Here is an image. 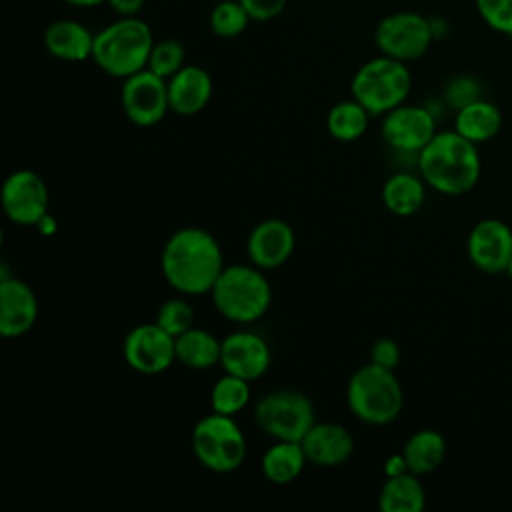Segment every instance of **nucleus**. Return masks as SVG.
<instances>
[{"label": "nucleus", "instance_id": "f257e3e1", "mask_svg": "<svg viewBox=\"0 0 512 512\" xmlns=\"http://www.w3.org/2000/svg\"><path fill=\"white\" fill-rule=\"evenodd\" d=\"M164 280L184 296L210 294L224 270V256L218 240L204 228L186 226L176 230L160 254Z\"/></svg>", "mask_w": 512, "mask_h": 512}, {"label": "nucleus", "instance_id": "f03ea898", "mask_svg": "<svg viewBox=\"0 0 512 512\" xmlns=\"http://www.w3.org/2000/svg\"><path fill=\"white\" fill-rule=\"evenodd\" d=\"M416 166L424 182L446 196L470 192L482 170L476 144L456 130L436 132L418 152Z\"/></svg>", "mask_w": 512, "mask_h": 512}, {"label": "nucleus", "instance_id": "7ed1b4c3", "mask_svg": "<svg viewBox=\"0 0 512 512\" xmlns=\"http://www.w3.org/2000/svg\"><path fill=\"white\" fill-rule=\"evenodd\" d=\"M154 36L138 16H120L94 36L92 60L114 78H128L146 68Z\"/></svg>", "mask_w": 512, "mask_h": 512}, {"label": "nucleus", "instance_id": "20e7f679", "mask_svg": "<svg viewBox=\"0 0 512 512\" xmlns=\"http://www.w3.org/2000/svg\"><path fill=\"white\" fill-rule=\"evenodd\" d=\"M220 316L236 324L260 320L272 304V288L262 268L250 264L224 266L210 290Z\"/></svg>", "mask_w": 512, "mask_h": 512}, {"label": "nucleus", "instance_id": "39448f33", "mask_svg": "<svg viewBox=\"0 0 512 512\" xmlns=\"http://www.w3.org/2000/svg\"><path fill=\"white\" fill-rule=\"evenodd\" d=\"M346 404L360 422L386 426L402 412V384L394 370L368 362L350 376L346 386Z\"/></svg>", "mask_w": 512, "mask_h": 512}, {"label": "nucleus", "instance_id": "423d86ee", "mask_svg": "<svg viewBox=\"0 0 512 512\" xmlns=\"http://www.w3.org/2000/svg\"><path fill=\"white\" fill-rule=\"evenodd\" d=\"M410 88L412 76L406 62L384 54L364 62L350 84L352 98L358 100L370 116H384L404 104Z\"/></svg>", "mask_w": 512, "mask_h": 512}, {"label": "nucleus", "instance_id": "0eeeda50", "mask_svg": "<svg viewBox=\"0 0 512 512\" xmlns=\"http://www.w3.org/2000/svg\"><path fill=\"white\" fill-rule=\"evenodd\" d=\"M192 452L210 472L230 474L244 464L246 436L234 416L210 412L192 428Z\"/></svg>", "mask_w": 512, "mask_h": 512}, {"label": "nucleus", "instance_id": "6e6552de", "mask_svg": "<svg viewBox=\"0 0 512 512\" xmlns=\"http://www.w3.org/2000/svg\"><path fill=\"white\" fill-rule=\"evenodd\" d=\"M254 424L272 440L300 442L316 422L312 400L298 390H274L254 406Z\"/></svg>", "mask_w": 512, "mask_h": 512}, {"label": "nucleus", "instance_id": "1a4fd4ad", "mask_svg": "<svg viewBox=\"0 0 512 512\" xmlns=\"http://www.w3.org/2000/svg\"><path fill=\"white\" fill-rule=\"evenodd\" d=\"M432 40V22L422 14L408 10L384 16L374 30V42L380 54L402 62L422 58L428 52Z\"/></svg>", "mask_w": 512, "mask_h": 512}, {"label": "nucleus", "instance_id": "9d476101", "mask_svg": "<svg viewBox=\"0 0 512 512\" xmlns=\"http://www.w3.org/2000/svg\"><path fill=\"white\" fill-rule=\"evenodd\" d=\"M120 104L124 116L132 124L150 128L158 124L170 110L168 80L144 68L124 78L120 88Z\"/></svg>", "mask_w": 512, "mask_h": 512}, {"label": "nucleus", "instance_id": "9b49d317", "mask_svg": "<svg viewBox=\"0 0 512 512\" xmlns=\"http://www.w3.org/2000/svg\"><path fill=\"white\" fill-rule=\"evenodd\" d=\"M126 364L144 376L166 372L176 362V338L156 322L134 326L122 344Z\"/></svg>", "mask_w": 512, "mask_h": 512}, {"label": "nucleus", "instance_id": "f8f14e48", "mask_svg": "<svg viewBox=\"0 0 512 512\" xmlns=\"http://www.w3.org/2000/svg\"><path fill=\"white\" fill-rule=\"evenodd\" d=\"M48 204V186L34 170H14L2 184V208L14 224L38 226L48 214Z\"/></svg>", "mask_w": 512, "mask_h": 512}, {"label": "nucleus", "instance_id": "ddd939ff", "mask_svg": "<svg viewBox=\"0 0 512 512\" xmlns=\"http://www.w3.org/2000/svg\"><path fill=\"white\" fill-rule=\"evenodd\" d=\"M380 132L392 150L418 156L436 134V118L428 108L404 102L384 114Z\"/></svg>", "mask_w": 512, "mask_h": 512}, {"label": "nucleus", "instance_id": "4468645a", "mask_svg": "<svg viewBox=\"0 0 512 512\" xmlns=\"http://www.w3.org/2000/svg\"><path fill=\"white\" fill-rule=\"evenodd\" d=\"M466 252L470 262L486 272H506L512 256V230L498 218H484L476 222L466 240Z\"/></svg>", "mask_w": 512, "mask_h": 512}, {"label": "nucleus", "instance_id": "2eb2a0df", "mask_svg": "<svg viewBox=\"0 0 512 512\" xmlns=\"http://www.w3.org/2000/svg\"><path fill=\"white\" fill-rule=\"evenodd\" d=\"M270 362L272 350L260 334L250 330H236L224 336L220 352V366L224 372L254 382L268 372Z\"/></svg>", "mask_w": 512, "mask_h": 512}, {"label": "nucleus", "instance_id": "dca6fc26", "mask_svg": "<svg viewBox=\"0 0 512 512\" xmlns=\"http://www.w3.org/2000/svg\"><path fill=\"white\" fill-rule=\"evenodd\" d=\"M296 246V236L292 226L280 218H268L258 222L248 240L246 254L250 262L262 270H272L288 262Z\"/></svg>", "mask_w": 512, "mask_h": 512}, {"label": "nucleus", "instance_id": "f3484780", "mask_svg": "<svg viewBox=\"0 0 512 512\" xmlns=\"http://www.w3.org/2000/svg\"><path fill=\"white\" fill-rule=\"evenodd\" d=\"M38 320V298L20 278H0V334L4 338L24 336Z\"/></svg>", "mask_w": 512, "mask_h": 512}, {"label": "nucleus", "instance_id": "a211bd4d", "mask_svg": "<svg viewBox=\"0 0 512 512\" xmlns=\"http://www.w3.org/2000/svg\"><path fill=\"white\" fill-rule=\"evenodd\" d=\"M300 444L308 464L322 468L342 466L354 452L352 434L336 422H314Z\"/></svg>", "mask_w": 512, "mask_h": 512}, {"label": "nucleus", "instance_id": "6ab92c4d", "mask_svg": "<svg viewBox=\"0 0 512 512\" xmlns=\"http://www.w3.org/2000/svg\"><path fill=\"white\" fill-rule=\"evenodd\" d=\"M212 98V78L196 64H184L168 78L170 110L178 116H194L202 112Z\"/></svg>", "mask_w": 512, "mask_h": 512}, {"label": "nucleus", "instance_id": "aec40b11", "mask_svg": "<svg viewBox=\"0 0 512 512\" xmlns=\"http://www.w3.org/2000/svg\"><path fill=\"white\" fill-rule=\"evenodd\" d=\"M94 36L82 22L60 18L48 24L42 42L50 56L64 62H84L92 58Z\"/></svg>", "mask_w": 512, "mask_h": 512}, {"label": "nucleus", "instance_id": "412c9836", "mask_svg": "<svg viewBox=\"0 0 512 512\" xmlns=\"http://www.w3.org/2000/svg\"><path fill=\"white\" fill-rule=\"evenodd\" d=\"M306 462L308 460L300 442L274 440V444H270L262 454L260 468L268 482L284 486L302 474Z\"/></svg>", "mask_w": 512, "mask_h": 512}, {"label": "nucleus", "instance_id": "4be33fe9", "mask_svg": "<svg viewBox=\"0 0 512 512\" xmlns=\"http://www.w3.org/2000/svg\"><path fill=\"white\" fill-rule=\"evenodd\" d=\"M502 128V114L496 104L478 98L456 110L454 130L474 144L494 138Z\"/></svg>", "mask_w": 512, "mask_h": 512}, {"label": "nucleus", "instance_id": "5701e85b", "mask_svg": "<svg viewBox=\"0 0 512 512\" xmlns=\"http://www.w3.org/2000/svg\"><path fill=\"white\" fill-rule=\"evenodd\" d=\"M424 178L412 172H394L382 186V202L396 216L416 214L426 200Z\"/></svg>", "mask_w": 512, "mask_h": 512}, {"label": "nucleus", "instance_id": "b1692460", "mask_svg": "<svg viewBox=\"0 0 512 512\" xmlns=\"http://www.w3.org/2000/svg\"><path fill=\"white\" fill-rule=\"evenodd\" d=\"M222 340L204 328L192 326L176 338V362L192 370H206L220 364Z\"/></svg>", "mask_w": 512, "mask_h": 512}, {"label": "nucleus", "instance_id": "393cba45", "mask_svg": "<svg viewBox=\"0 0 512 512\" xmlns=\"http://www.w3.org/2000/svg\"><path fill=\"white\" fill-rule=\"evenodd\" d=\"M424 506V486L412 472L390 476L380 488L378 508L382 512H422Z\"/></svg>", "mask_w": 512, "mask_h": 512}, {"label": "nucleus", "instance_id": "a878e982", "mask_svg": "<svg viewBox=\"0 0 512 512\" xmlns=\"http://www.w3.org/2000/svg\"><path fill=\"white\" fill-rule=\"evenodd\" d=\"M402 456L412 474L416 476L430 474L444 462L446 440L438 430L422 428L406 440L402 448Z\"/></svg>", "mask_w": 512, "mask_h": 512}, {"label": "nucleus", "instance_id": "bb28decb", "mask_svg": "<svg viewBox=\"0 0 512 512\" xmlns=\"http://www.w3.org/2000/svg\"><path fill=\"white\" fill-rule=\"evenodd\" d=\"M370 112L358 100H342L328 110L326 128L334 140L354 142L368 128Z\"/></svg>", "mask_w": 512, "mask_h": 512}, {"label": "nucleus", "instance_id": "cd10ccee", "mask_svg": "<svg viewBox=\"0 0 512 512\" xmlns=\"http://www.w3.org/2000/svg\"><path fill=\"white\" fill-rule=\"evenodd\" d=\"M250 396H252V390L248 380L236 374L224 372L210 390V406H212V412L236 416L248 406Z\"/></svg>", "mask_w": 512, "mask_h": 512}, {"label": "nucleus", "instance_id": "c85d7f7f", "mask_svg": "<svg viewBox=\"0 0 512 512\" xmlns=\"http://www.w3.org/2000/svg\"><path fill=\"white\" fill-rule=\"evenodd\" d=\"M250 20L252 18L240 4V0H222L212 8L208 24L216 36L236 38L248 28Z\"/></svg>", "mask_w": 512, "mask_h": 512}, {"label": "nucleus", "instance_id": "c756f323", "mask_svg": "<svg viewBox=\"0 0 512 512\" xmlns=\"http://www.w3.org/2000/svg\"><path fill=\"white\" fill-rule=\"evenodd\" d=\"M184 56V46L176 38H164L160 42L154 40L146 68L168 80L184 66Z\"/></svg>", "mask_w": 512, "mask_h": 512}, {"label": "nucleus", "instance_id": "7c9ffc66", "mask_svg": "<svg viewBox=\"0 0 512 512\" xmlns=\"http://www.w3.org/2000/svg\"><path fill=\"white\" fill-rule=\"evenodd\" d=\"M154 322L170 336L178 338L194 326V308L184 298H170L158 308Z\"/></svg>", "mask_w": 512, "mask_h": 512}, {"label": "nucleus", "instance_id": "2f4dec72", "mask_svg": "<svg viewBox=\"0 0 512 512\" xmlns=\"http://www.w3.org/2000/svg\"><path fill=\"white\" fill-rule=\"evenodd\" d=\"M476 8L492 30L512 36V0H476Z\"/></svg>", "mask_w": 512, "mask_h": 512}, {"label": "nucleus", "instance_id": "473e14b6", "mask_svg": "<svg viewBox=\"0 0 512 512\" xmlns=\"http://www.w3.org/2000/svg\"><path fill=\"white\" fill-rule=\"evenodd\" d=\"M444 98H446L448 106H452L454 110H460L466 104L482 98V86L472 76H456L446 84Z\"/></svg>", "mask_w": 512, "mask_h": 512}, {"label": "nucleus", "instance_id": "72a5a7b5", "mask_svg": "<svg viewBox=\"0 0 512 512\" xmlns=\"http://www.w3.org/2000/svg\"><path fill=\"white\" fill-rule=\"evenodd\" d=\"M370 362L394 370L400 364V346L392 338H378L370 348Z\"/></svg>", "mask_w": 512, "mask_h": 512}, {"label": "nucleus", "instance_id": "f704fd0d", "mask_svg": "<svg viewBox=\"0 0 512 512\" xmlns=\"http://www.w3.org/2000/svg\"><path fill=\"white\" fill-rule=\"evenodd\" d=\"M252 20L268 22L280 16L288 4V0H240Z\"/></svg>", "mask_w": 512, "mask_h": 512}, {"label": "nucleus", "instance_id": "c9c22d12", "mask_svg": "<svg viewBox=\"0 0 512 512\" xmlns=\"http://www.w3.org/2000/svg\"><path fill=\"white\" fill-rule=\"evenodd\" d=\"M106 4L118 14V16H138L144 8L146 0H106Z\"/></svg>", "mask_w": 512, "mask_h": 512}, {"label": "nucleus", "instance_id": "e433bc0d", "mask_svg": "<svg viewBox=\"0 0 512 512\" xmlns=\"http://www.w3.org/2000/svg\"><path fill=\"white\" fill-rule=\"evenodd\" d=\"M404 472H410V470H408V466H406V460H404L402 452L390 454V456L384 460V474H386V478L398 476V474H404Z\"/></svg>", "mask_w": 512, "mask_h": 512}, {"label": "nucleus", "instance_id": "4c0bfd02", "mask_svg": "<svg viewBox=\"0 0 512 512\" xmlns=\"http://www.w3.org/2000/svg\"><path fill=\"white\" fill-rule=\"evenodd\" d=\"M72 6H82V8H92V6H98V4H104L106 0H64Z\"/></svg>", "mask_w": 512, "mask_h": 512}, {"label": "nucleus", "instance_id": "58836bf2", "mask_svg": "<svg viewBox=\"0 0 512 512\" xmlns=\"http://www.w3.org/2000/svg\"><path fill=\"white\" fill-rule=\"evenodd\" d=\"M506 272H508V276L512 278V256H510V262H508V268H506Z\"/></svg>", "mask_w": 512, "mask_h": 512}]
</instances>
